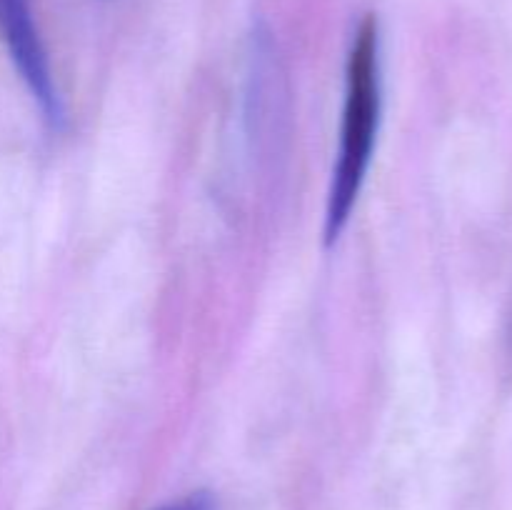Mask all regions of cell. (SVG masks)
Masks as SVG:
<instances>
[{
	"mask_svg": "<svg viewBox=\"0 0 512 510\" xmlns=\"http://www.w3.org/2000/svg\"><path fill=\"white\" fill-rule=\"evenodd\" d=\"M383 113V68H380V25L365 15L353 35L345 65V103L340 123L338 158L325 210V243L333 245L348 225L358 195L373 163L375 140Z\"/></svg>",
	"mask_w": 512,
	"mask_h": 510,
	"instance_id": "cell-1",
	"label": "cell"
},
{
	"mask_svg": "<svg viewBox=\"0 0 512 510\" xmlns=\"http://www.w3.org/2000/svg\"><path fill=\"white\" fill-rule=\"evenodd\" d=\"M0 38H3L20 78L38 103L43 118L48 120L50 128H63V100L53 83V70H50L38 25H35L30 0H0Z\"/></svg>",
	"mask_w": 512,
	"mask_h": 510,
	"instance_id": "cell-2",
	"label": "cell"
},
{
	"mask_svg": "<svg viewBox=\"0 0 512 510\" xmlns=\"http://www.w3.org/2000/svg\"><path fill=\"white\" fill-rule=\"evenodd\" d=\"M158 510H213V500L205 493H193L188 495V498H180L175 500V503L163 505V508Z\"/></svg>",
	"mask_w": 512,
	"mask_h": 510,
	"instance_id": "cell-3",
	"label": "cell"
}]
</instances>
